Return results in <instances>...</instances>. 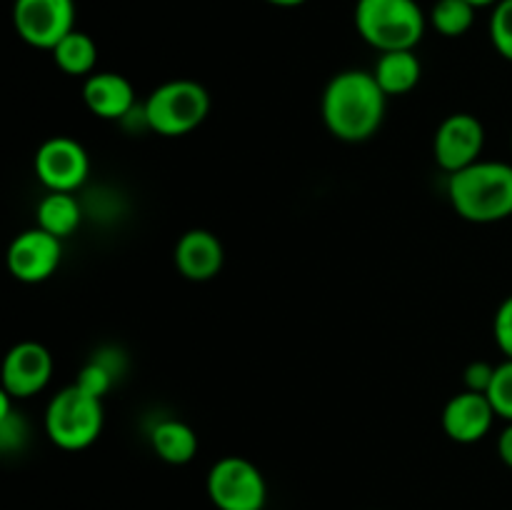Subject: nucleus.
Segmentation results:
<instances>
[{
	"label": "nucleus",
	"instance_id": "1",
	"mask_svg": "<svg viewBox=\"0 0 512 510\" xmlns=\"http://www.w3.org/2000/svg\"><path fill=\"white\" fill-rule=\"evenodd\" d=\"M388 95L375 80L373 70H340L325 85L320 113L330 133L343 143H363L373 138L385 120Z\"/></svg>",
	"mask_w": 512,
	"mask_h": 510
},
{
	"label": "nucleus",
	"instance_id": "2",
	"mask_svg": "<svg viewBox=\"0 0 512 510\" xmlns=\"http://www.w3.org/2000/svg\"><path fill=\"white\" fill-rule=\"evenodd\" d=\"M455 213L470 223H498L512 215V165L478 160L448 178Z\"/></svg>",
	"mask_w": 512,
	"mask_h": 510
},
{
	"label": "nucleus",
	"instance_id": "3",
	"mask_svg": "<svg viewBox=\"0 0 512 510\" xmlns=\"http://www.w3.org/2000/svg\"><path fill=\"white\" fill-rule=\"evenodd\" d=\"M355 28L380 53L415 50L428 28V18L415 0H358Z\"/></svg>",
	"mask_w": 512,
	"mask_h": 510
},
{
	"label": "nucleus",
	"instance_id": "4",
	"mask_svg": "<svg viewBox=\"0 0 512 510\" xmlns=\"http://www.w3.org/2000/svg\"><path fill=\"white\" fill-rule=\"evenodd\" d=\"M148 130L180 138L205 123L210 113V93L205 85L190 78H175L158 85L143 103Z\"/></svg>",
	"mask_w": 512,
	"mask_h": 510
},
{
	"label": "nucleus",
	"instance_id": "5",
	"mask_svg": "<svg viewBox=\"0 0 512 510\" xmlns=\"http://www.w3.org/2000/svg\"><path fill=\"white\" fill-rule=\"evenodd\" d=\"M103 423V400L75 383L53 395L45 408V433L63 450H85L93 445L103 433Z\"/></svg>",
	"mask_w": 512,
	"mask_h": 510
},
{
	"label": "nucleus",
	"instance_id": "6",
	"mask_svg": "<svg viewBox=\"0 0 512 510\" xmlns=\"http://www.w3.org/2000/svg\"><path fill=\"white\" fill-rule=\"evenodd\" d=\"M208 495L218 510H263L268 485L255 463L240 455H225L210 468Z\"/></svg>",
	"mask_w": 512,
	"mask_h": 510
},
{
	"label": "nucleus",
	"instance_id": "7",
	"mask_svg": "<svg viewBox=\"0 0 512 510\" xmlns=\"http://www.w3.org/2000/svg\"><path fill=\"white\" fill-rule=\"evenodd\" d=\"M13 25L20 40L40 50H53L75 30L73 0H15Z\"/></svg>",
	"mask_w": 512,
	"mask_h": 510
},
{
	"label": "nucleus",
	"instance_id": "8",
	"mask_svg": "<svg viewBox=\"0 0 512 510\" xmlns=\"http://www.w3.org/2000/svg\"><path fill=\"white\" fill-rule=\"evenodd\" d=\"M35 175L53 193H75L90 175L88 150L68 135L48 138L33 160Z\"/></svg>",
	"mask_w": 512,
	"mask_h": 510
},
{
	"label": "nucleus",
	"instance_id": "9",
	"mask_svg": "<svg viewBox=\"0 0 512 510\" xmlns=\"http://www.w3.org/2000/svg\"><path fill=\"white\" fill-rule=\"evenodd\" d=\"M485 125L473 113H453L438 125L433 138L435 163L448 175L483 160Z\"/></svg>",
	"mask_w": 512,
	"mask_h": 510
},
{
	"label": "nucleus",
	"instance_id": "10",
	"mask_svg": "<svg viewBox=\"0 0 512 510\" xmlns=\"http://www.w3.org/2000/svg\"><path fill=\"white\" fill-rule=\"evenodd\" d=\"M63 260V240L43 228L23 230L8 248V270L20 283H43Z\"/></svg>",
	"mask_w": 512,
	"mask_h": 510
},
{
	"label": "nucleus",
	"instance_id": "11",
	"mask_svg": "<svg viewBox=\"0 0 512 510\" xmlns=\"http://www.w3.org/2000/svg\"><path fill=\"white\" fill-rule=\"evenodd\" d=\"M50 375H53L50 350L35 340H23L5 355L0 380L5 393L13 395L15 400H23L38 395L50 383Z\"/></svg>",
	"mask_w": 512,
	"mask_h": 510
},
{
	"label": "nucleus",
	"instance_id": "12",
	"mask_svg": "<svg viewBox=\"0 0 512 510\" xmlns=\"http://www.w3.org/2000/svg\"><path fill=\"white\" fill-rule=\"evenodd\" d=\"M495 418H498V413H495L488 395L475 393V390H463V393L453 395L445 403L443 415H440L445 435L463 445L483 440L493 428Z\"/></svg>",
	"mask_w": 512,
	"mask_h": 510
},
{
	"label": "nucleus",
	"instance_id": "13",
	"mask_svg": "<svg viewBox=\"0 0 512 510\" xmlns=\"http://www.w3.org/2000/svg\"><path fill=\"white\" fill-rule=\"evenodd\" d=\"M173 258L175 268L180 270L183 278L203 283V280H213L223 270L225 248L218 235L210 233V230L195 228L180 235V240L175 243Z\"/></svg>",
	"mask_w": 512,
	"mask_h": 510
},
{
	"label": "nucleus",
	"instance_id": "14",
	"mask_svg": "<svg viewBox=\"0 0 512 510\" xmlns=\"http://www.w3.org/2000/svg\"><path fill=\"white\" fill-rule=\"evenodd\" d=\"M83 103L93 115L103 120H125L135 108V90L120 73H93L83 83Z\"/></svg>",
	"mask_w": 512,
	"mask_h": 510
},
{
	"label": "nucleus",
	"instance_id": "15",
	"mask_svg": "<svg viewBox=\"0 0 512 510\" xmlns=\"http://www.w3.org/2000/svg\"><path fill=\"white\" fill-rule=\"evenodd\" d=\"M373 75L380 88L385 90V95L393 98V95L410 93L420 83L423 63L415 55V50H388V53H380Z\"/></svg>",
	"mask_w": 512,
	"mask_h": 510
},
{
	"label": "nucleus",
	"instance_id": "16",
	"mask_svg": "<svg viewBox=\"0 0 512 510\" xmlns=\"http://www.w3.org/2000/svg\"><path fill=\"white\" fill-rule=\"evenodd\" d=\"M150 445L155 455L170 465H185L198 455V435L178 418L158 420L150 430Z\"/></svg>",
	"mask_w": 512,
	"mask_h": 510
},
{
	"label": "nucleus",
	"instance_id": "17",
	"mask_svg": "<svg viewBox=\"0 0 512 510\" xmlns=\"http://www.w3.org/2000/svg\"><path fill=\"white\" fill-rule=\"evenodd\" d=\"M35 223L38 228L48 230L55 238H68L83 223V205L73 193H53L48 190L35 208Z\"/></svg>",
	"mask_w": 512,
	"mask_h": 510
},
{
	"label": "nucleus",
	"instance_id": "18",
	"mask_svg": "<svg viewBox=\"0 0 512 510\" xmlns=\"http://www.w3.org/2000/svg\"><path fill=\"white\" fill-rule=\"evenodd\" d=\"M53 60L63 73L68 75H93L95 63H98V45L88 33L75 28L73 33L65 35L53 50Z\"/></svg>",
	"mask_w": 512,
	"mask_h": 510
},
{
	"label": "nucleus",
	"instance_id": "19",
	"mask_svg": "<svg viewBox=\"0 0 512 510\" xmlns=\"http://www.w3.org/2000/svg\"><path fill=\"white\" fill-rule=\"evenodd\" d=\"M475 5L468 0H435L430 10V25L445 38H460L475 23Z\"/></svg>",
	"mask_w": 512,
	"mask_h": 510
},
{
	"label": "nucleus",
	"instance_id": "20",
	"mask_svg": "<svg viewBox=\"0 0 512 510\" xmlns=\"http://www.w3.org/2000/svg\"><path fill=\"white\" fill-rule=\"evenodd\" d=\"M10 400H13V395L0 390V448H3V453L23 448L30 435L28 420L23 418V413H13Z\"/></svg>",
	"mask_w": 512,
	"mask_h": 510
},
{
	"label": "nucleus",
	"instance_id": "21",
	"mask_svg": "<svg viewBox=\"0 0 512 510\" xmlns=\"http://www.w3.org/2000/svg\"><path fill=\"white\" fill-rule=\"evenodd\" d=\"M490 40L495 50L512 63V0H500L490 15Z\"/></svg>",
	"mask_w": 512,
	"mask_h": 510
},
{
	"label": "nucleus",
	"instance_id": "22",
	"mask_svg": "<svg viewBox=\"0 0 512 510\" xmlns=\"http://www.w3.org/2000/svg\"><path fill=\"white\" fill-rule=\"evenodd\" d=\"M488 398L493 403L495 413L503 420L512 423V360L508 358L505 363L495 365L493 383H490Z\"/></svg>",
	"mask_w": 512,
	"mask_h": 510
},
{
	"label": "nucleus",
	"instance_id": "23",
	"mask_svg": "<svg viewBox=\"0 0 512 510\" xmlns=\"http://www.w3.org/2000/svg\"><path fill=\"white\" fill-rule=\"evenodd\" d=\"M115 378H118V375H115L113 370L103 363V360L93 358L90 363H85L83 368L78 370L75 385H78V388H83L85 393H90V395H95V398L103 400V395L113 388Z\"/></svg>",
	"mask_w": 512,
	"mask_h": 510
},
{
	"label": "nucleus",
	"instance_id": "24",
	"mask_svg": "<svg viewBox=\"0 0 512 510\" xmlns=\"http://www.w3.org/2000/svg\"><path fill=\"white\" fill-rule=\"evenodd\" d=\"M493 335L498 348L505 353V358L512 360V295L500 303L498 313H495Z\"/></svg>",
	"mask_w": 512,
	"mask_h": 510
},
{
	"label": "nucleus",
	"instance_id": "25",
	"mask_svg": "<svg viewBox=\"0 0 512 510\" xmlns=\"http://www.w3.org/2000/svg\"><path fill=\"white\" fill-rule=\"evenodd\" d=\"M495 365L483 363V360H475L465 368V390H475V393L488 395L490 383H493Z\"/></svg>",
	"mask_w": 512,
	"mask_h": 510
},
{
	"label": "nucleus",
	"instance_id": "26",
	"mask_svg": "<svg viewBox=\"0 0 512 510\" xmlns=\"http://www.w3.org/2000/svg\"><path fill=\"white\" fill-rule=\"evenodd\" d=\"M498 455L500 460H503L508 468H512V423H508L503 428V433H500L498 438Z\"/></svg>",
	"mask_w": 512,
	"mask_h": 510
},
{
	"label": "nucleus",
	"instance_id": "27",
	"mask_svg": "<svg viewBox=\"0 0 512 510\" xmlns=\"http://www.w3.org/2000/svg\"><path fill=\"white\" fill-rule=\"evenodd\" d=\"M270 5H278V8H295V5H303L305 0H265Z\"/></svg>",
	"mask_w": 512,
	"mask_h": 510
},
{
	"label": "nucleus",
	"instance_id": "28",
	"mask_svg": "<svg viewBox=\"0 0 512 510\" xmlns=\"http://www.w3.org/2000/svg\"><path fill=\"white\" fill-rule=\"evenodd\" d=\"M468 3H473L475 8H485V5H495L500 3V0H468Z\"/></svg>",
	"mask_w": 512,
	"mask_h": 510
},
{
	"label": "nucleus",
	"instance_id": "29",
	"mask_svg": "<svg viewBox=\"0 0 512 510\" xmlns=\"http://www.w3.org/2000/svg\"><path fill=\"white\" fill-rule=\"evenodd\" d=\"M510 148H512V135H510Z\"/></svg>",
	"mask_w": 512,
	"mask_h": 510
}]
</instances>
